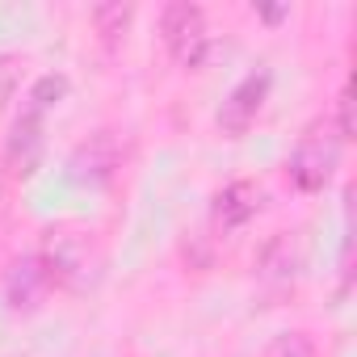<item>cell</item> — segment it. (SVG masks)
<instances>
[{"mask_svg": "<svg viewBox=\"0 0 357 357\" xmlns=\"http://www.w3.org/2000/svg\"><path fill=\"white\" fill-rule=\"evenodd\" d=\"M160 34H164V47L172 55L176 68L185 72H198L211 55V30H206V13L190 0H172V5L160 13Z\"/></svg>", "mask_w": 357, "mask_h": 357, "instance_id": "6da1fadb", "label": "cell"}, {"mask_svg": "<svg viewBox=\"0 0 357 357\" xmlns=\"http://www.w3.org/2000/svg\"><path fill=\"white\" fill-rule=\"evenodd\" d=\"M336 151H340V143H336L328 130L311 126V130L298 139V147L290 151V160H286V176H290V185H294L298 194H319V190L332 181Z\"/></svg>", "mask_w": 357, "mask_h": 357, "instance_id": "7a4b0ae2", "label": "cell"}, {"mask_svg": "<svg viewBox=\"0 0 357 357\" xmlns=\"http://www.w3.org/2000/svg\"><path fill=\"white\" fill-rule=\"evenodd\" d=\"M269 72H248L231 93H227V101L219 105V130L223 135H244L252 122H257V114L265 109V97H269Z\"/></svg>", "mask_w": 357, "mask_h": 357, "instance_id": "3957f363", "label": "cell"}, {"mask_svg": "<svg viewBox=\"0 0 357 357\" xmlns=\"http://www.w3.org/2000/svg\"><path fill=\"white\" fill-rule=\"evenodd\" d=\"M51 282H55V278H51L47 261H43L38 252H26V257H17V261L9 265V273H5V298H9L13 311H34V307L47 298Z\"/></svg>", "mask_w": 357, "mask_h": 357, "instance_id": "277c9868", "label": "cell"}, {"mask_svg": "<svg viewBox=\"0 0 357 357\" xmlns=\"http://www.w3.org/2000/svg\"><path fill=\"white\" fill-rule=\"evenodd\" d=\"M47 122H43V114L38 109H22L17 114V122H13V130H9V143H5V168L13 172V176H30L34 168H38V155H43V143H47Z\"/></svg>", "mask_w": 357, "mask_h": 357, "instance_id": "5b68a950", "label": "cell"}, {"mask_svg": "<svg viewBox=\"0 0 357 357\" xmlns=\"http://www.w3.org/2000/svg\"><path fill=\"white\" fill-rule=\"evenodd\" d=\"M257 211H261V190H257L252 181H231V185H223V190L215 194V202H211V223H215L219 231H240Z\"/></svg>", "mask_w": 357, "mask_h": 357, "instance_id": "8992f818", "label": "cell"}, {"mask_svg": "<svg viewBox=\"0 0 357 357\" xmlns=\"http://www.w3.org/2000/svg\"><path fill=\"white\" fill-rule=\"evenodd\" d=\"M68 168H72V181H105V176L118 168V143H114L105 130H101V135H89V139L72 151Z\"/></svg>", "mask_w": 357, "mask_h": 357, "instance_id": "52a82bcc", "label": "cell"}, {"mask_svg": "<svg viewBox=\"0 0 357 357\" xmlns=\"http://www.w3.org/2000/svg\"><path fill=\"white\" fill-rule=\"evenodd\" d=\"M130 17H135L130 5H97L93 9V26H97V34H101L105 47H118V38L130 30Z\"/></svg>", "mask_w": 357, "mask_h": 357, "instance_id": "ba28073f", "label": "cell"}, {"mask_svg": "<svg viewBox=\"0 0 357 357\" xmlns=\"http://www.w3.org/2000/svg\"><path fill=\"white\" fill-rule=\"evenodd\" d=\"M294 265H298V257L290 252V240L282 236V240H273V244L265 248L261 278H265V282H282V286H290V282H294Z\"/></svg>", "mask_w": 357, "mask_h": 357, "instance_id": "9c48e42d", "label": "cell"}, {"mask_svg": "<svg viewBox=\"0 0 357 357\" xmlns=\"http://www.w3.org/2000/svg\"><path fill=\"white\" fill-rule=\"evenodd\" d=\"M63 97H68V76L47 72V76H38V80H34V89H30V109L47 114V109H55Z\"/></svg>", "mask_w": 357, "mask_h": 357, "instance_id": "30bf717a", "label": "cell"}, {"mask_svg": "<svg viewBox=\"0 0 357 357\" xmlns=\"http://www.w3.org/2000/svg\"><path fill=\"white\" fill-rule=\"evenodd\" d=\"M261 357H315V349H311V340L303 332H282V336H273L265 344Z\"/></svg>", "mask_w": 357, "mask_h": 357, "instance_id": "8fae6325", "label": "cell"}, {"mask_svg": "<svg viewBox=\"0 0 357 357\" xmlns=\"http://www.w3.org/2000/svg\"><path fill=\"white\" fill-rule=\"evenodd\" d=\"M353 139V97H349V84H340L336 93V143H349Z\"/></svg>", "mask_w": 357, "mask_h": 357, "instance_id": "7c38bea8", "label": "cell"}, {"mask_svg": "<svg viewBox=\"0 0 357 357\" xmlns=\"http://www.w3.org/2000/svg\"><path fill=\"white\" fill-rule=\"evenodd\" d=\"M17 80H22V59L17 55H0V109H5V101L13 97Z\"/></svg>", "mask_w": 357, "mask_h": 357, "instance_id": "4fadbf2b", "label": "cell"}, {"mask_svg": "<svg viewBox=\"0 0 357 357\" xmlns=\"http://www.w3.org/2000/svg\"><path fill=\"white\" fill-rule=\"evenodd\" d=\"M257 13H261L265 22H282V17H286V9H257Z\"/></svg>", "mask_w": 357, "mask_h": 357, "instance_id": "5bb4252c", "label": "cell"}]
</instances>
